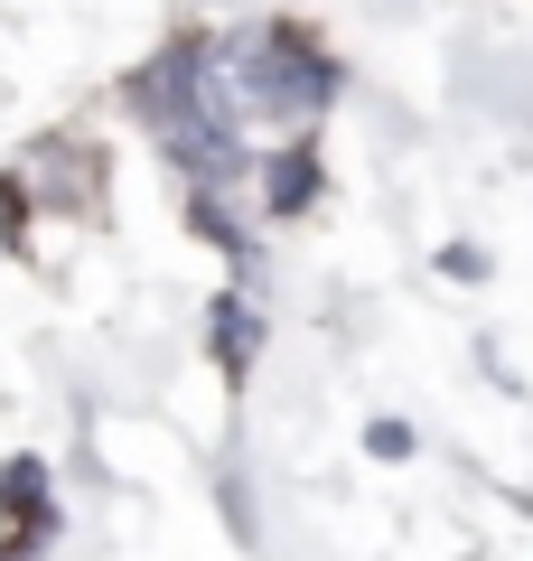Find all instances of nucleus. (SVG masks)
Wrapping results in <instances>:
<instances>
[{"mask_svg":"<svg viewBox=\"0 0 533 561\" xmlns=\"http://www.w3.org/2000/svg\"><path fill=\"white\" fill-rule=\"evenodd\" d=\"M29 169H47V179H38V197H57V206L94 197V160H76V150H29Z\"/></svg>","mask_w":533,"mask_h":561,"instance_id":"1","label":"nucleus"}]
</instances>
